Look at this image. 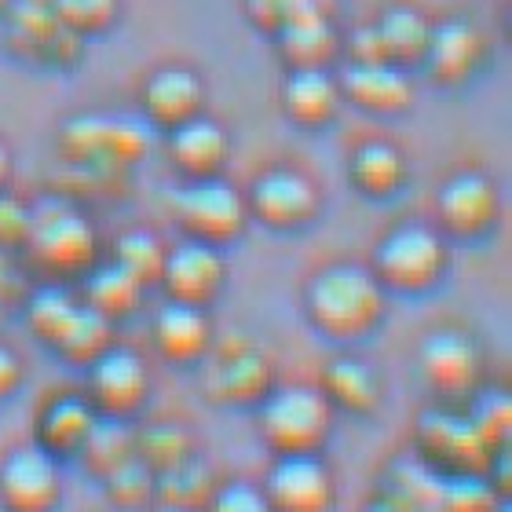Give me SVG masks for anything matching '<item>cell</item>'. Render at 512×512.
<instances>
[{
    "label": "cell",
    "instance_id": "1",
    "mask_svg": "<svg viewBox=\"0 0 512 512\" xmlns=\"http://www.w3.org/2000/svg\"><path fill=\"white\" fill-rule=\"evenodd\" d=\"M308 315L330 337H363L381 322L384 289L374 278V271H366V267H326L311 278Z\"/></svg>",
    "mask_w": 512,
    "mask_h": 512
},
{
    "label": "cell",
    "instance_id": "2",
    "mask_svg": "<svg viewBox=\"0 0 512 512\" xmlns=\"http://www.w3.org/2000/svg\"><path fill=\"white\" fill-rule=\"evenodd\" d=\"M333 406L315 388L275 392L260 410V432L278 454H315L330 436Z\"/></svg>",
    "mask_w": 512,
    "mask_h": 512
},
{
    "label": "cell",
    "instance_id": "3",
    "mask_svg": "<svg viewBox=\"0 0 512 512\" xmlns=\"http://www.w3.org/2000/svg\"><path fill=\"white\" fill-rule=\"evenodd\" d=\"M172 213L194 242L220 246V242L242 235V227L249 220V205L235 187L205 176V180H194L191 187L172 194Z\"/></svg>",
    "mask_w": 512,
    "mask_h": 512
},
{
    "label": "cell",
    "instance_id": "4",
    "mask_svg": "<svg viewBox=\"0 0 512 512\" xmlns=\"http://www.w3.org/2000/svg\"><path fill=\"white\" fill-rule=\"evenodd\" d=\"M447 267V246L436 231L428 227H399L384 238L374 256V278L381 286L403 289V293H421L436 286Z\"/></svg>",
    "mask_w": 512,
    "mask_h": 512
},
{
    "label": "cell",
    "instance_id": "5",
    "mask_svg": "<svg viewBox=\"0 0 512 512\" xmlns=\"http://www.w3.org/2000/svg\"><path fill=\"white\" fill-rule=\"evenodd\" d=\"M26 246H30V253L44 267L74 275V271H85L92 264V256H96V231H92V224L77 209L55 205L48 213H33Z\"/></svg>",
    "mask_w": 512,
    "mask_h": 512
},
{
    "label": "cell",
    "instance_id": "6",
    "mask_svg": "<svg viewBox=\"0 0 512 512\" xmlns=\"http://www.w3.org/2000/svg\"><path fill=\"white\" fill-rule=\"evenodd\" d=\"M63 154L85 165H125L147 154V128L125 118H77L59 132Z\"/></svg>",
    "mask_w": 512,
    "mask_h": 512
},
{
    "label": "cell",
    "instance_id": "7",
    "mask_svg": "<svg viewBox=\"0 0 512 512\" xmlns=\"http://www.w3.org/2000/svg\"><path fill=\"white\" fill-rule=\"evenodd\" d=\"M264 498L275 512H330L333 476L315 454H282L267 476Z\"/></svg>",
    "mask_w": 512,
    "mask_h": 512
},
{
    "label": "cell",
    "instance_id": "8",
    "mask_svg": "<svg viewBox=\"0 0 512 512\" xmlns=\"http://www.w3.org/2000/svg\"><path fill=\"white\" fill-rule=\"evenodd\" d=\"M0 498L11 512H52L59 502V472L48 450H11L0 465Z\"/></svg>",
    "mask_w": 512,
    "mask_h": 512
},
{
    "label": "cell",
    "instance_id": "9",
    "mask_svg": "<svg viewBox=\"0 0 512 512\" xmlns=\"http://www.w3.org/2000/svg\"><path fill=\"white\" fill-rule=\"evenodd\" d=\"M249 213L271 227H300L319 213V191L300 172H267L249 191Z\"/></svg>",
    "mask_w": 512,
    "mask_h": 512
},
{
    "label": "cell",
    "instance_id": "10",
    "mask_svg": "<svg viewBox=\"0 0 512 512\" xmlns=\"http://www.w3.org/2000/svg\"><path fill=\"white\" fill-rule=\"evenodd\" d=\"M161 282L169 286L172 300L205 308L216 297V289L224 286V260H220L216 246H205V242L191 238V242L165 253Z\"/></svg>",
    "mask_w": 512,
    "mask_h": 512
},
{
    "label": "cell",
    "instance_id": "11",
    "mask_svg": "<svg viewBox=\"0 0 512 512\" xmlns=\"http://www.w3.org/2000/svg\"><path fill=\"white\" fill-rule=\"evenodd\" d=\"M498 216V194L494 183L480 172H461L443 183L439 191V220L461 238H476L494 224Z\"/></svg>",
    "mask_w": 512,
    "mask_h": 512
},
{
    "label": "cell",
    "instance_id": "12",
    "mask_svg": "<svg viewBox=\"0 0 512 512\" xmlns=\"http://www.w3.org/2000/svg\"><path fill=\"white\" fill-rule=\"evenodd\" d=\"M92 399L110 417L132 414L147 399V366L125 348H107L92 359Z\"/></svg>",
    "mask_w": 512,
    "mask_h": 512
},
{
    "label": "cell",
    "instance_id": "13",
    "mask_svg": "<svg viewBox=\"0 0 512 512\" xmlns=\"http://www.w3.org/2000/svg\"><path fill=\"white\" fill-rule=\"evenodd\" d=\"M271 388V363L256 344L235 341L216 355L209 370V392L224 403H256Z\"/></svg>",
    "mask_w": 512,
    "mask_h": 512
},
{
    "label": "cell",
    "instance_id": "14",
    "mask_svg": "<svg viewBox=\"0 0 512 512\" xmlns=\"http://www.w3.org/2000/svg\"><path fill=\"white\" fill-rule=\"evenodd\" d=\"M421 370L436 392L461 395L480 381V352L465 333L439 330L421 348Z\"/></svg>",
    "mask_w": 512,
    "mask_h": 512
},
{
    "label": "cell",
    "instance_id": "15",
    "mask_svg": "<svg viewBox=\"0 0 512 512\" xmlns=\"http://www.w3.org/2000/svg\"><path fill=\"white\" fill-rule=\"evenodd\" d=\"M428 74L436 77L439 85H461L469 81L483 63V37L472 22H439L432 26L425 52Z\"/></svg>",
    "mask_w": 512,
    "mask_h": 512
},
{
    "label": "cell",
    "instance_id": "16",
    "mask_svg": "<svg viewBox=\"0 0 512 512\" xmlns=\"http://www.w3.org/2000/svg\"><path fill=\"white\" fill-rule=\"evenodd\" d=\"M341 99H352L355 107L374 110V114H399V110L414 103V85L406 81L403 66H348L344 70Z\"/></svg>",
    "mask_w": 512,
    "mask_h": 512
},
{
    "label": "cell",
    "instance_id": "17",
    "mask_svg": "<svg viewBox=\"0 0 512 512\" xmlns=\"http://www.w3.org/2000/svg\"><path fill=\"white\" fill-rule=\"evenodd\" d=\"M202 81L183 70V66H169V70H158L150 77L147 88H143V110L154 125L176 128L180 121L202 114Z\"/></svg>",
    "mask_w": 512,
    "mask_h": 512
},
{
    "label": "cell",
    "instance_id": "18",
    "mask_svg": "<svg viewBox=\"0 0 512 512\" xmlns=\"http://www.w3.org/2000/svg\"><path fill=\"white\" fill-rule=\"evenodd\" d=\"M169 154L187 176H194V180L216 176V169H220L227 158L224 128L216 125V121H209L205 114H194V118L169 128Z\"/></svg>",
    "mask_w": 512,
    "mask_h": 512
},
{
    "label": "cell",
    "instance_id": "19",
    "mask_svg": "<svg viewBox=\"0 0 512 512\" xmlns=\"http://www.w3.org/2000/svg\"><path fill=\"white\" fill-rule=\"evenodd\" d=\"M154 341H158L161 355L172 363H194L205 355V348L213 341V330H209V319L198 304L172 300L161 308L158 322H154Z\"/></svg>",
    "mask_w": 512,
    "mask_h": 512
},
{
    "label": "cell",
    "instance_id": "20",
    "mask_svg": "<svg viewBox=\"0 0 512 512\" xmlns=\"http://www.w3.org/2000/svg\"><path fill=\"white\" fill-rule=\"evenodd\" d=\"M421 439L428 443V450H436L439 458L458 465L461 476L465 472H480L487 454H491V443L480 436V428L472 425V421H458V417L447 414H428L421 421Z\"/></svg>",
    "mask_w": 512,
    "mask_h": 512
},
{
    "label": "cell",
    "instance_id": "21",
    "mask_svg": "<svg viewBox=\"0 0 512 512\" xmlns=\"http://www.w3.org/2000/svg\"><path fill=\"white\" fill-rule=\"evenodd\" d=\"M282 103L297 125H326L341 107V85H333L326 70H293L282 88Z\"/></svg>",
    "mask_w": 512,
    "mask_h": 512
},
{
    "label": "cell",
    "instance_id": "22",
    "mask_svg": "<svg viewBox=\"0 0 512 512\" xmlns=\"http://www.w3.org/2000/svg\"><path fill=\"white\" fill-rule=\"evenodd\" d=\"M278 41L293 70H326V63H333V55L341 52V37L330 26V15L293 19L278 33Z\"/></svg>",
    "mask_w": 512,
    "mask_h": 512
},
{
    "label": "cell",
    "instance_id": "23",
    "mask_svg": "<svg viewBox=\"0 0 512 512\" xmlns=\"http://www.w3.org/2000/svg\"><path fill=\"white\" fill-rule=\"evenodd\" d=\"M96 425V414L85 399L77 395H63L48 403V410L41 414V425H37V436H41L44 450H55V454H74V450L85 447L88 432Z\"/></svg>",
    "mask_w": 512,
    "mask_h": 512
},
{
    "label": "cell",
    "instance_id": "24",
    "mask_svg": "<svg viewBox=\"0 0 512 512\" xmlns=\"http://www.w3.org/2000/svg\"><path fill=\"white\" fill-rule=\"evenodd\" d=\"M322 395L352 414H370L381 399V381L359 359H333L322 374Z\"/></svg>",
    "mask_w": 512,
    "mask_h": 512
},
{
    "label": "cell",
    "instance_id": "25",
    "mask_svg": "<svg viewBox=\"0 0 512 512\" xmlns=\"http://www.w3.org/2000/svg\"><path fill=\"white\" fill-rule=\"evenodd\" d=\"M377 33H381L384 55H388V63L392 66L425 63L432 26H428V19L421 15V11H414V8L384 11L381 22H377Z\"/></svg>",
    "mask_w": 512,
    "mask_h": 512
},
{
    "label": "cell",
    "instance_id": "26",
    "mask_svg": "<svg viewBox=\"0 0 512 512\" xmlns=\"http://www.w3.org/2000/svg\"><path fill=\"white\" fill-rule=\"evenodd\" d=\"M403 176H406L403 154L395 147H388V143H366V147L355 150L352 180L370 198H384V194L399 191Z\"/></svg>",
    "mask_w": 512,
    "mask_h": 512
},
{
    "label": "cell",
    "instance_id": "27",
    "mask_svg": "<svg viewBox=\"0 0 512 512\" xmlns=\"http://www.w3.org/2000/svg\"><path fill=\"white\" fill-rule=\"evenodd\" d=\"M52 344L70 363H92L99 352L110 348V319L99 315L96 308H88V304H77V311Z\"/></svg>",
    "mask_w": 512,
    "mask_h": 512
},
{
    "label": "cell",
    "instance_id": "28",
    "mask_svg": "<svg viewBox=\"0 0 512 512\" xmlns=\"http://www.w3.org/2000/svg\"><path fill=\"white\" fill-rule=\"evenodd\" d=\"M154 494L161 498V505H183V509L198 512V505L213 498V483H209V472L198 461L187 458L154 476Z\"/></svg>",
    "mask_w": 512,
    "mask_h": 512
},
{
    "label": "cell",
    "instance_id": "29",
    "mask_svg": "<svg viewBox=\"0 0 512 512\" xmlns=\"http://www.w3.org/2000/svg\"><path fill=\"white\" fill-rule=\"evenodd\" d=\"M139 282L128 271H121L118 264L103 267L96 275L88 278V308H96L99 315H107V319H118V315H128V311L136 308L139 300Z\"/></svg>",
    "mask_w": 512,
    "mask_h": 512
},
{
    "label": "cell",
    "instance_id": "30",
    "mask_svg": "<svg viewBox=\"0 0 512 512\" xmlns=\"http://www.w3.org/2000/svg\"><path fill=\"white\" fill-rule=\"evenodd\" d=\"M136 458H143L154 472H165L172 465L191 458V436L176 421H158L139 432Z\"/></svg>",
    "mask_w": 512,
    "mask_h": 512
},
{
    "label": "cell",
    "instance_id": "31",
    "mask_svg": "<svg viewBox=\"0 0 512 512\" xmlns=\"http://www.w3.org/2000/svg\"><path fill=\"white\" fill-rule=\"evenodd\" d=\"M165 253H169V249L161 246L150 231H128V235L118 238V256H114V264L136 278L139 286H150V282H158L161 278Z\"/></svg>",
    "mask_w": 512,
    "mask_h": 512
},
{
    "label": "cell",
    "instance_id": "32",
    "mask_svg": "<svg viewBox=\"0 0 512 512\" xmlns=\"http://www.w3.org/2000/svg\"><path fill=\"white\" fill-rule=\"evenodd\" d=\"M107 491L118 505H143L147 498H154V469L147 461L128 454L125 461H118L114 469L107 472Z\"/></svg>",
    "mask_w": 512,
    "mask_h": 512
},
{
    "label": "cell",
    "instance_id": "33",
    "mask_svg": "<svg viewBox=\"0 0 512 512\" xmlns=\"http://www.w3.org/2000/svg\"><path fill=\"white\" fill-rule=\"evenodd\" d=\"M81 450H85L88 465L107 476L118 461H125L128 454H132V443H128V436L121 432L118 417H110V421H96V425H92V432H88Z\"/></svg>",
    "mask_w": 512,
    "mask_h": 512
},
{
    "label": "cell",
    "instance_id": "34",
    "mask_svg": "<svg viewBox=\"0 0 512 512\" xmlns=\"http://www.w3.org/2000/svg\"><path fill=\"white\" fill-rule=\"evenodd\" d=\"M59 26L70 33H99L114 22L118 0H52Z\"/></svg>",
    "mask_w": 512,
    "mask_h": 512
},
{
    "label": "cell",
    "instance_id": "35",
    "mask_svg": "<svg viewBox=\"0 0 512 512\" xmlns=\"http://www.w3.org/2000/svg\"><path fill=\"white\" fill-rule=\"evenodd\" d=\"M74 311H77V300L66 297L63 289H41V293L30 300V326L52 344L55 337L63 333V326L70 322Z\"/></svg>",
    "mask_w": 512,
    "mask_h": 512
},
{
    "label": "cell",
    "instance_id": "36",
    "mask_svg": "<svg viewBox=\"0 0 512 512\" xmlns=\"http://www.w3.org/2000/svg\"><path fill=\"white\" fill-rule=\"evenodd\" d=\"M443 505L447 512H494V491L491 483L480 480V472H465L447 487Z\"/></svg>",
    "mask_w": 512,
    "mask_h": 512
},
{
    "label": "cell",
    "instance_id": "37",
    "mask_svg": "<svg viewBox=\"0 0 512 512\" xmlns=\"http://www.w3.org/2000/svg\"><path fill=\"white\" fill-rule=\"evenodd\" d=\"M30 227H33V213H30V209L0 191V249L26 246V238H30Z\"/></svg>",
    "mask_w": 512,
    "mask_h": 512
},
{
    "label": "cell",
    "instance_id": "38",
    "mask_svg": "<svg viewBox=\"0 0 512 512\" xmlns=\"http://www.w3.org/2000/svg\"><path fill=\"white\" fill-rule=\"evenodd\" d=\"M205 509L209 512H275L271 505H267V498L256 487H249V483H231V487H224V491H216L209 502H205Z\"/></svg>",
    "mask_w": 512,
    "mask_h": 512
},
{
    "label": "cell",
    "instance_id": "39",
    "mask_svg": "<svg viewBox=\"0 0 512 512\" xmlns=\"http://www.w3.org/2000/svg\"><path fill=\"white\" fill-rule=\"evenodd\" d=\"M348 55H352V66H374V63H388V55H384V44H381V33L377 26H363V30H355L348 37Z\"/></svg>",
    "mask_w": 512,
    "mask_h": 512
},
{
    "label": "cell",
    "instance_id": "40",
    "mask_svg": "<svg viewBox=\"0 0 512 512\" xmlns=\"http://www.w3.org/2000/svg\"><path fill=\"white\" fill-rule=\"evenodd\" d=\"M19 381H22V363L15 359V352H11V348H4V344H0V399L15 392V384H19Z\"/></svg>",
    "mask_w": 512,
    "mask_h": 512
},
{
    "label": "cell",
    "instance_id": "41",
    "mask_svg": "<svg viewBox=\"0 0 512 512\" xmlns=\"http://www.w3.org/2000/svg\"><path fill=\"white\" fill-rule=\"evenodd\" d=\"M366 512H410V502L406 498H377Z\"/></svg>",
    "mask_w": 512,
    "mask_h": 512
},
{
    "label": "cell",
    "instance_id": "42",
    "mask_svg": "<svg viewBox=\"0 0 512 512\" xmlns=\"http://www.w3.org/2000/svg\"><path fill=\"white\" fill-rule=\"evenodd\" d=\"M8 176H11V154H8V147L0 143V191H4V183H8Z\"/></svg>",
    "mask_w": 512,
    "mask_h": 512
},
{
    "label": "cell",
    "instance_id": "43",
    "mask_svg": "<svg viewBox=\"0 0 512 512\" xmlns=\"http://www.w3.org/2000/svg\"><path fill=\"white\" fill-rule=\"evenodd\" d=\"M158 512H194V509H183V505H161Z\"/></svg>",
    "mask_w": 512,
    "mask_h": 512
}]
</instances>
